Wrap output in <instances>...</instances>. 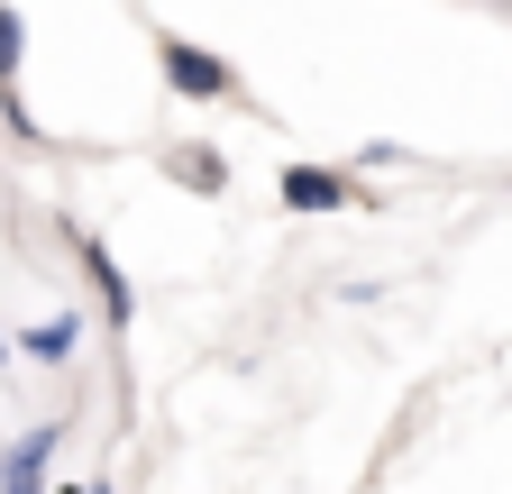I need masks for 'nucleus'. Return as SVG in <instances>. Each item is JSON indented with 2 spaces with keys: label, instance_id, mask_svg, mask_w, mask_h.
<instances>
[{
  "label": "nucleus",
  "instance_id": "1",
  "mask_svg": "<svg viewBox=\"0 0 512 494\" xmlns=\"http://www.w3.org/2000/svg\"><path fill=\"white\" fill-rule=\"evenodd\" d=\"M156 74H165V92H174V101H192V110L247 101V83H238V65H229V55L192 46V37H174V28H156Z\"/></svg>",
  "mask_w": 512,
  "mask_h": 494
},
{
  "label": "nucleus",
  "instance_id": "2",
  "mask_svg": "<svg viewBox=\"0 0 512 494\" xmlns=\"http://www.w3.org/2000/svg\"><path fill=\"white\" fill-rule=\"evenodd\" d=\"M64 238H74V266H83V284H92V312H101V330H128V321H138V284H128V266L110 257V247H101L92 229H74V220H64Z\"/></svg>",
  "mask_w": 512,
  "mask_h": 494
},
{
  "label": "nucleus",
  "instance_id": "3",
  "mask_svg": "<svg viewBox=\"0 0 512 494\" xmlns=\"http://www.w3.org/2000/svg\"><path fill=\"white\" fill-rule=\"evenodd\" d=\"M275 193H284L293 220H330V211H348V202H375V193H357V174H339V165H284Z\"/></svg>",
  "mask_w": 512,
  "mask_h": 494
},
{
  "label": "nucleus",
  "instance_id": "4",
  "mask_svg": "<svg viewBox=\"0 0 512 494\" xmlns=\"http://www.w3.org/2000/svg\"><path fill=\"white\" fill-rule=\"evenodd\" d=\"M64 440H74V421H37V430H19V440L0 449V494H46V467H55Z\"/></svg>",
  "mask_w": 512,
  "mask_h": 494
},
{
  "label": "nucleus",
  "instance_id": "5",
  "mask_svg": "<svg viewBox=\"0 0 512 494\" xmlns=\"http://www.w3.org/2000/svg\"><path fill=\"white\" fill-rule=\"evenodd\" d=\"M74 348H83V312H46L37 330H19L28 366H74Z\"/></svg>",
  "mask_w": 512,
  "mask_h": 494
},
{
  "label": "nucleus",
  "instance_id": "6",
  "mask_svg": "<svg viewBox=\"0 0 512 494\" xmlns=\"http://www.w3.org/2000/svg\"><path fill=\"white\" fill-rule=\"evenodd\" d=\"M165 174L192 183V193H229V156L220 147H165Z\"/></svg>",
  "mask_w": 512,
  "mask_h": 494
},
{
  "label": "nucleus",
  "instance_id": "7",
  "mask_svg": "<svg viewBox=\"0 0 512 494\" xmlns=\"http://www.w3.org/2000/svg\"><path fill=\"white\" fill-rule=\"evenodd\" d=\"M19 65H28V19L0 0V92H19Z\"/></svg>",
  "mask_w": 512,
  "mask_h": 494
},
{
  "label": "nucleus",
  "instance_id": "8",
  "mask_svg": "<svg viewBox=\"0 0 512 494\" xmlns=\"http://www.w3.org/2000/svg\"><path fill=\"white\" fill-rule=\"evenodd\" d=\"M10 357H19V348H10V330H0V366H10Z\"/></svg>",
  "mask_w": 512,
  "mask_h": 494
},
{
  "label": "nucleus",
  "instance_id": "9",
  "mask_svg": "<svg viewBox=\"0 0 512 494\" xmlns=\"http://www.w3.org/2000/svg\"><path fill=\"white\" fill-rule=\"evenodd\" d=\"M83 494H110V485H83Z\"/></svg>",
  "mask_w": 512,
  "mask_h": 494
}]
</instances>
